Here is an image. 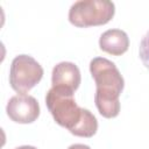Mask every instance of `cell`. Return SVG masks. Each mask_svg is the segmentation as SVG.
Returning <instances> with one entry per match:
<instances>
[{
	"mask_svg": "<svg viewBox=\"0 0 149 149\" xmlns=\"http://www.w3.org/2000/svg\"><path fill=\"white\" fill-rule=\"evenodd\" d=\"M98 130V121L95 116L86 108H83L81 111V118L77 126L70 130L71 134L74 136H80V137H91L93 136Z\"/></svg>",
	"mask_w": 149,
	"mask_h": 149,
	"instance_id": "8",
	"label": "cell"
},
{
	"mask_svg": "<svg viewBox=\"0 0 149 149\" xmlns=\"http://www.w3.org/2000/svg\"><path fill=\"white\" fill-rule=\"evenodd\" d=\"M99 47L102 51L109 55L121 56L128 50L129 38L121 29H108L101 34L99 38Z\"/></svg>",
	"mask_w": 149,
	"mask_h": 149,
	"instance_id": "7",
	"label": "cell"
},
{
	"mask_svg": "<svg viewBox=\"0 0 149 149\" xmlns=\"http://www.w3.org/2000/svg\"><path fill=\"white\" fill-rule=\"evenodd\" d=\"M6 112L9 119L16 123H31L40 115V105L29 94H16L8 100Z\"/></svg>",
	"mask_w": 149,
	"mask_h": 149,
	"instance_id": "5",
	"label": "cell"
},
{
	"mask_svg": "<svg viewBox=\"0 0 149 149\" xmlns=\"http://www.w3.org/2000/svg\"><path fill=\"white\" fill-rule=\"evenodd\" d=\"M115 13V6L108 0H79L69 10V21L80 28L101 26L109 22Z\"/></svg>",
	"mask_w": 149,
	"mask_h": 149,
	"instance_id": "2",
	"label": "cell"
},
{
	"mask_svg": "<svg viewBox=\"0 0 149 149\" xmlns=\"http://www.w3.org/2000/svg\"><path fill=\"white\" fill-rule=\"evenodd\" d=\"M15 149H37V148H35L33 146H21V147H17Z\"/></svg>",
	"mask_w": 149,
	"mask_h": 149,
	"instance_id": "11",
	"label": "cell"
},
{
	"mask_svg": "<svg viewBox=\"0 0 149 149\" xmlns=\"http://www.w3.org/2000/svg\"><path fill=\"white\" fill-rule=\"evenodd\" d=\"M51 83L54 88L73 93L80 84V71L74 63L61 62L54 66L51 73Z\"/></svg>",
	"mask_w": 149,
	"mask_h": 149,
	"instance_id": "6",
	"label": "cell"
},
{
	"mask_svg": "<svg viewBox=\"0 0 149 149\" xmlns=\"http://www.w3.org/2000/svg\"><path fill=\"white\" fill-rule=\"evenodd\" d=\"M68 149H91L86 144H80V143H76V144H72L70 146Z\"/></svg>",
	"mask_w": 149,
	"mask_h": 149,
	"instance_id": "10",
	"label": "cell"
},
{
	"mask_svg": "<svg viewBox=\"0 0 149 149\" xmlns=\"http://www.w3.org/2000/svg\"><path fill=\"white\" fill-rule=\"evenodd\" d=\"M139 55L140 58L143 63V65L149 69V30L144 34L140 42V48H139Z\"/></svg>",
	"mask_w": 149,
	"mask_h": 149,
	"instance_id": "9",
	"label": "cell"
},
{
	"mask_svg": "<svg viewBox=\"0 0 149 149\" xmlns=\"http://www.w3.org/2000/svg\"><path fill=\"white\" fill-rule=\"evenodd\" d=\"M43 77V68L28 55L16 56L10 65L9 84L19 94H26L36 86Z\"/></svg>",
	"mask_w": 149,
	"mask_h": 149,
	"instance_id": "4",
	"label": "cell"
},
{
	"mask_svg": "<svg viewBox=\"0 0 149 149\" xmlns=\"http://www.w3.org/2000/svg\"><path fill=\"white\" fill-rule=\"evenodd\" d=\"M45 104L54 120L62 127L72 130L81 118V111L73 93L51 87L45 95Z\"/></svg>",
	"mask_w": 149,
	"mask_h": 149,
	"instance_id": "3",
	"label": "cell"
},
{
	"mask_svg": "<svg viewBox=\"0 0 149 149\" xmlns=\"http://www.w3.org/2000/svg\"><path fill=\"white\" fill-rule=\"evenodd\" d=\"M90 72L95 81L94 102L99 113L107 119L120 113V94L125 86L123 77L116 65L107 58L95 57L90 62Z\"/></svg>",
	"mask_w": 149,
	"mask_h": 149,
	"instance_id": "1",
	"label": "cell"
}]
</instances>
